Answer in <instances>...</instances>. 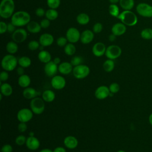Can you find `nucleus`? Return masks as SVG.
Segmentation results:
<instances>
[{"instance_id":"nucleus-17","label":"nucleus","mask_w":152,"mask_h":152,"mask_svg":"<svg viewBox=\"0 0 152 152\" xmlns=\"http://www.w3.org/2000/svg\"><path fill=\"white\" fill-rule=\"evenodd\" d=\"M64 144L69 149H74L78 146V141L77 138L74 136L68 135L64 138Z\"/></svg>"},{"instance_id":"nucleus-13","label":"nucleus","mask_w":152,"mask_h":152,"mask_svg":"<svg viewBox=\"0 0 152 152\" xmlns=\"http://www.w3.org/2000/svg\"><path fill=\"white\" fill-rule=\"evenodd\" d=\"M58 71V66L53 61H50L46 64L44 66V71L45 74L49 77H53L56 75Z\"/></svg>"},{"instance_id":"nucleus-58","label":"nucleus","mask_w":152,"mask_h":152,"mask_svg":"<svg viewBox=\"0 0 152 152\" xmlns=\"http://www.w3.org/2000/svg\"><path fill=\"white\" fill-rule=\"evenodd\" d=\"M29 135L30 136H34V132H30L29 133Z\"/></svg>"},{"instance_id":"nucleus-54","label":"nucleus","mask_w":152,"mask_h":152,"mask_svg":"<svg viewBox=\"0 0 152 152\" xmlns=\"http://www.w3.org/2000/svg\"><path fill=\"white\" fill-rule=\"evenodd\" d=\"M53 62L55 63L56 65H59L61 64V59L59 57H56L53 60Z\"/></svg>"},{"instance_id":"nucleus-34","label":"nucleus","mask_w":152,"mask_h":152,"mask_svg":"<svg viewBox=\"0 0 152 152\" xmlns=\"http://www.w3.org/2000/svg\"><path fill=\"white\" fill-rule=\"evenodd\" d=\"M75 51L76 48L72 43H67L64 48V52L65 54L69 56L73 55L75 53Z\"/></svg>"},{"instance_id":"nucleus-46","label":"nucleus","mask_w":152,"mask_h":152,"mask_svg":"<svg viewBox=\"0 0 152 152\" xmlns=\"http://www.w3.org/2000/svg\"><path fill=\"white\" fill-rule=\"evenodd\" d=\"M1 151V152H12L13 148L11 144H6L2 147Z\"/></svg>"},{"instance_id":"nucleus-4","label":"nucleus","mask_w":152,"mask_h":152,"mask_svg":"<svg viewBox=\"0 0 152 152\" xmlns=\"http://www.w3.org/2000/svg\"><path fill=\"white\" fill-rule=\"evenodd\" d=\"M18 64V59L12 54L4 56L1 61L2 68L7 71H12L17 66Z\"/></svg>"},{"instance_id":"nucleus-57","label":"nucleus","mask_w":152,"mask_h":152,"mask_svg":"<svg viewBox=\"0 0 152 152\" xmlns=\"http://www.w3.org/2000/svg\"><path fill=\"white\" fill-rule=\"evenodd\" d=\"M120 0H109V2L112 4H115L116 3H118V2H119Z\"/></svg>"},{"instance_id":"nucleus-43","label":"nucleus","mask_w":152,"mask_h":152,"mask_svg":"<svg viewBox=\"0 0 152 152\" xmlns=\"http://www.w3.org/2000/svg\"><path fill=\"white\" fill-rule=\"evenodd\" d=\"M103 29V26L100 23H96L93 27V32L95 33H99L102 31Z\"/></svg>"},{"instance_id":"nucleus-14","label":"nucleus","mask_w":152,"mask_h":152,"mask_svg":"<svg viewBox=\"0 0 152 152\" xmlns=\"http://www.w3.org/2000/svg\"><path fill=\"white\" fill-rule=\"evenodd\" d=\"M27 36L26 31L23 28H18L14 31L12 34V39L16 43H21L24 42Z\"/></svg>"},{"instance_id":"nucleus-33","label":"nucleus","mask_w":152,"mask_h":152,"mask_svg":"<svg viewBox=\"0 0 152 152\" xmlns=\"http://www.w3.org/2000/svg\"><path fill=\"white\" fill-rule=\"evenodd\" d=\"M45 15L47 19L49 20H54L56 19L58 16V12L55 9H49L46 11Z\"/></svg>"},{"instance_id":"nucleus-52","label":"nucleus","mask_w":152,"mask_h":152,"mask_svg":"<svg viewBox=\"0 0 152 152\" xmlns=\"http://www.w3.org/2000/svg\"><path fill=\"white\" fill-rule=\"evenodd\" d=\"M53 152H66V151L62 147H57L53 150Z\"/></svg>"},{"instance_id":"nucleus-16","label":"nucleus","mask_w":152,"mask_h":152,"mask_svg":"<svg viewBox=\"0 0 152 152\" xmlns=\"http://www.w3.org/2000/svg\"><path fill=\"white\" fill-rule=\"evenodd\" d=\"M106 46L104 43L102 42H97L95 43L92 48V52L93 55L97 57H100L105 54Z\"/></svg>"},{"instance_id":"nucleus-11","label":"nucleus","mask_w":152,"mask_h":152,"mask_svg":"<svg viewBox=\"0 0 152 152\" xmlns=\"http://www.w3.org/2000/svg\"><path fill=\"white\" fill-rule=\"evenodd\" d=\"M80 33L75 27H71L68 29L66 33V37L69 43H76L80 39Z\"/></svg>"},{"instance_id":"nucleus-49","label":"nucleus","mask_w":152,"mask_h":152,"mask_svg":"<svg viewBox=\"0 0 152 152\" xmlns=\"http://www.w3.org/2000/svg\"><path fill=\"white\" fill-rule=\"evenodd\" d=\"M15 27L11 22L7 24V31L10 33H13L15 30Z\"/></svg>"},{"instance_id":"nucleus-15","label":"nucleus","mask_w":152,"mask_h":152,"mask_svg":"<svg viewBox=\"0 0 152 152\" xmlns=\"http://www.w3.org/2000/svg\"><path fill=\"white\" fill-rule=\"evenodd\" d=\"M40 143L37 138L34 136H29L27 138L26 145L30 150H36L40 147Z\"/></svg>"},{"instance_id":"nucleus-7","label":"nucleus","mask_w":152,"mask_h":152,"mask_svg":"<svg viewBox=\"0 0 152 152\" xmlns=\"http://www.w3.org/2000/svg\"><path fill=\"white\" fill-rule=\"evenodd\" d=\"M137 13L144 17H152V6L146 3H140L136 7Z\"/></svg>"},{"instance_id":"nucleus-8","label":"nucleus","mask_w":152,"mask_h":152,"mask_svg":"<svg viewBox=\"0 0 152 152\" xmlns=\"http://www.w3.org/2000/svg\"><path fill=\"white\" fill-rule=\"evenodd\" d=\"M33 117V112L28 108H23L19 110L17 114V119L21 122H28Z\"/></svg>"},{"instance_id":"nucleus-59","label":"nucleus","mask_w":152,"mask_h":152,"mask_svg":"<svg viewBox=\"0 0 152 152\" xmlns=\"http://www.w3.org/2000/svg\"><path fill=\"white\" fill-rule=\"evenodd\" d=\"M116 152H126V151H125L124 150H119L117 151Z\"/></svg>"},{"instance_id":"nucleus-22","label":"nucleus","mask_w":152,"mask_h":152,"mask_svg":"<svg viewBox=\"0 0 152 152\" xmlns=\"http://www.w3.org/2000/svg\"><path fill=\"white\" fill-rule=\"evenodd\" d=\"M126 28L124 24L122 23H118L115 24L112 27V33L115 36H121L126 31Z\"/></svg>"},{"instance_id":"nucleus-26","label":"nucleus","mask_w":152,"mask_h":152,"mask_svg":"<svg viewBox=\"0 0 152 152\" xmlns=\"http://www.w3.org/2000/svg\"><path fill=\"white\" fill-rule=\"evenodd\" d=\"M41 28L40 24L36 21H31L27 24V28L28 31L31 33H39L41 30Z\"/></svg>"},{"instance_id":"nucleus-6","label":"nucleus","mask_w":152,"mask_h":152,"mask_svg":"<svg viewBox=\"0 0 152 152\" xmlns=\"http://www.w3.org/2000/svg\"><path fill=\"white\" fill-rule=\"evenodd\" d=\"M90 72V68L87 65L83 64L74 66L72 70V74L74 77L79 80L86 78L89 75Z\"/></svg>"},{"instance_id":"nucleus-19","label":"nucleus","mask_w":152,"mask_h":152,"mask_svg":"<svg viewBox=\"0 0 152 152\" xmlns=\"http://www.w3.org/2000/svg\"><path fill=\"white\" fill-rule=\"evenodd\" d=\"M72 66L71 62H63L58 65V71L63 75H68L72 72Z\"/></svg>"},{"instance_id":"nucleus-56","label":"nucleus","mask_w":152,"mask_h":152,"mask_svg":"<svg viewBox=\"0 0 152 152\" xmlns=\"http://www.w3.org/2000/svg\"><path fill=\"white\" fill-rule=\"evenodd\" d=\"M39 152H53V151L49 148H44V149L40 150Z\"/></svg>"},{"instance_id":"nucleus-44","label":"nucleus","mask_w":152,"mask_h":152,"mask_svg":"<svg viewBox=\"0 0 152 152\" xmlns=\"http://www.w3.org/2000/svg\"><path fill=\"white\" fill-rule=\"evenodd\" d=\"M9 78V74L7 71H2L0 74V81L1 82H5Z\"/></svg>"},{"instance_id":"nucleus-21","label":"nucleus","mask_w":152,"mask_h":152,"mask_svg":"<svg viewBox=\"0 0 152 152\" xmlns=\"http://www.w3.org/2000/svg\"><path fill=\"white\" fill-rule=\"evenodd\" d=\"M53 37L49 33H44L42 34L39 38V43L40 45L43 46H48L51 45L53 42Z\"/></svg>"},{"instance_id":"nucleus-38","label":"nucleus","mask_w":152,"mask_h":152,"mask_svg":"<svg viewBox=\"0 0 152 152\" xmlns=\"http://www.w3.org/2000/svg\"><path fill=\"white\" fill-rule=\"evenodd\" d=\"M60 0H47V4L51 9H56L60 5Z\"/></svg>"},{"instance_id":"nucleus-48","label":"nucleus","mask_w":152,"mask_h":152,"mask_svg":"<svg viewBox=\"0 0 152 152\" xmlns=\"http://www.w3.org/2000/svg\"><path fill=\"white\" fill-rule=\"evenodd\" d=\"M7 31V24L4 21H1L0 22V33L3 34Z\"/></svg>"},{"instance_id":"nucleus-45","label":"nucleus","mask_w":152,"mask_h":152,"mask_svg":"<svg viewBox=\"0 0 152 152\" xmlns=\"http://www.w3.org/2000/svg\"><path fill=\"white\" fill-rule=\"evenodd\" d=\"M27 129V125L26 122H20V123L18 125V130L20 132H24Z\"/></svg>"},{"instance_id":"nucleus-40","label":"nucleus","mask_w":152,"mask_h":152,"mask_svg":"<svg viewBox=\"0 0 152 152\" xmlns=\"http://www.w3.org/2000/svg\"><path fill=\"white\" fill-rule=\"evenodd\" d=\"M109 88L110 93L115 94V93H117L119 91L120 86L117 83H112L110 84Z\"/></svg>"},{"instance_id":"nucleus-3","label":"nucleus","mask_w":152,"mask_h":152,"mask_svg":"<svg viewBox=\"0 0 152 152\" xmlns=\"http://www.w3.org/2000/svg\"><path fill=\"white\" fill-rule=\"evenodd\" d=\"M118 18L120 19L123 24L128 26H135L138 21L137 15L130 10H125L118 15Z\"/></svg>"},{"instance_id":"nucleus-25","label":"nucleus","mask_w":152,"mask_h":152,"mask_svg":"<svg viewBox=\"0 0 152 152\" xmlns=\"http://www.w3.org/2000/svg\"><path fill=\"white\" fill-rule=\"evenodd\" d=\"M0 90H1V93L2 94L3 96H7V97L11 96L13 91L12 86L10 84L7 83H4L1 84Z\"/></svg>"},{"instance_id":"nucleus-2","label":"nucleus","mask_w":152,"mask_h":152,"mask_svg":"<svg viewBox=\"0 0 152 152\" xmlns=\"http://www.w3.org/2000/svg\"><path fill=\"white\" fill-rule=\"evenodd\" d=\"M15 8L13 0H2L0 5V15L4 18H8L13 15Z\"/></svg>"},{"instance_id":"nucleus-53","label":"nucleus","mask_w":152,"mask_h":152,"mask_svg":"<svg viewBox=\"0 0 152 152\" xmlns=\"http://www.w3.org/2000/svg\"><path fill=\"white\" fill-rule=\"evenodd\" d=\"M116 36H115V35L113 34H112L109 35V37H108L109 40L110 41V42H113V41H115V40H116Z\"/></svg>"},{"instance_id":"nucleus-20","label":"nucleus","mask_w":152,"mask_h":152,"mask_svg":"<svg viewBox=\"0 0 152 152\" xmlns=\"http://www.w3.org/2000/svg\"><path fill=\"white\" fill-rule=\"evenodd\" d=\"M94 38V33L90 30H86L82 32L80 36V41L83 44L90 43Z\"/></svg>"},{"instance_id":"nucleus-55","label":"nucleus","mask_w":152,"mask_h":152,"mask_svg":"<svg viewBox=\"0 0 152 152\" xmlns=\"http://www.w3.org/2000/svg\"><path fill=\"white\" fill-rule=\"evenodd\" d=\"M148 122H149V124L152 126V113H150L148 116Z\"/></svg>"},{"instance_id":"nucleus-31","label":"nucleus","mask_w":152,"mask_h":152,"mask_svg":"<svg viewBox=\"0 0 152 152\" xmlns=\"http://www.w3.org/2000/svg\"><path fill=\"white\" fill-rule=\"evenodd\" d=\"M18 64L20 66L23 68H27L31 64V61L30 58L27 56H21L18 59Z\"/></svg>"},{"instance_id":"nucleus-24","label":"nucleus","mask_w":152,"mask_h":152,"mask_svg":"<svg viewBox=\"0 0 152 152\" xmlns=\"http://www.w3.org/2000/svg\"><path fill=\"white\" fill-rule=\"evenodd\" d=\"M42 98L45 102H52L55 99V93L51 90H46L42 93Z\"/></svg>"},{"instance_id":"nucleus-18","label":"nucleus","mask_w":152,"mask_h":152,"mask_svg":"<svg viewBox=\"0 0 152 152\" xmlns=\"http://www.w3.org/2000/svg\"><path fill=\"white\" fill-rule=\"evenodd\" d=\"M39 94V92L33 87H28L27 88H25L23 91V97L25 99L28 100H31L36 97H38Z\"/></svg>"},{"instance_id":"nucleus-47","label":"nucleus","mask_w":152,"mask_h":152,"mask_svg":"<svg viewBox=\"0 0 152 152\" xmlns=\"http://www.w3.org/2000/svg\"><path fill=\"white\" fill-rule=\"evenodd\" d=\"M40 26L43 28H48L50 25V21L48 19H43L40 22Z\"/></svg>"},{"instance_id":"nucleus-30","label":"nucleus","mask_w":152,"mask_h":152,"mask_svg":"<svg viewBox=\"0 0 152 152\" xmlns=\"http://www.w3.org/2000/svg\"><path fill=\"white\" fill-rule=\"evenodd\" d=\"M77 21L81 25H86L88 23L90 17L86 13H80L77 17Z\"/></svg>"},{"instance_id":"nucleus-36","label":"nucleus","mask_w":152,"mask_h":152,"mask_svg":"<svg viewBox=\"0 0 152 152\" xmlns=\"http://www.w3.org/2000/svg\"><path fill=\"white\" fill-rule=\"evenodd\" d=\"M109 14L113 17H118V15H119V10L118 7L113 4L110 5L109 7Z\"/></svg>"},{"instance_id":"nucleus-9","label":"nucleus","mask_w":152,"mask_h":152,"mask_svg":"<svg viewBox=\"0 0 152 152\" xmlns=\"http://www.w3.org/2000/svg\"><path fill=\"white\" fill-rule=\"evenodd\" d=\"M122 53L121 48L117 45H110L106 48L105 55L109 59H115L119 58Z\"/></svg>"},{"instance_id":"nucleus-35","label":"nucleus","mask_w":152,"mask_h":152,"mask_svg":"<svg viewBox=\"0 0 152 152\" xmlns=\"http://www.w3.org/2000/svg\"><path fill=\"white\" fill-rule=\"evenodd\" d=\"M141 36L145 40L152 39V28H146L142 30L141 32Z\"/></svg>"},{"instance_id":"nucleus-39","label":"nucleus","mask_w":152,"mask_h":152,"mask_svg":"<svg viewBox=\"0 0 152 152\" xmlns=\"http://www.w3.org/2000/svg\"><path fill=\"white\" fill-rule=\"evenodd\" d=\"M26 140H27V138L25 136H24L23 135H20L16 137L15 141L18 145L22 146L24 144H26Z\"/></svg>"},{"instance_id":"nucleus-42","label":"nucleus","mask_w":152,"mask_h":152,"mask_svg":"<svg viewBox=\"0 0 152 152\" xmlns=\"http://www.w3.org/2000/svg\"><path fill=\"white\" fill-rule=\"evenodd\" d=\"M67 39L66 37H59L57 40H56V43L57 45L60 46V47H63V46H65V45L67 44Z\"/></svg>"},{"instance_id":"nucleus-10","label":"nucleus","mask_w":152,"mask_h":152,"mask_svg":"<svg viewBox=\"0 0 152 152\" xmlns=\"http://www.w3.org/2000/svg\"><path fill=\"white\" fill-rule=\"evenodd\" d=\"M50 83L51 86L53 88L59 90L63 89L65 87L66 80L64 77L59 75H56L52 78Z\"/></svg>"},{"instance_id":"nucleus-29","label":"nucleus","mask_w":152,"mask_h":152,"mask_svg":"<svg viewBox=\"0 0 152 152\" xmlns=\"http://www.w3.org/2000/svg\"><path fill=\"white\" fill-rule=\"evenodd\" d=\"M115 68V62L112 59H107L103 64V69L107 72H112Z\"/></svg>"},{"instance_id":"nucleus-32","label":"nucleus","mask_w":152,"mask_h":152,"mask_svg":"<svg viewBox=\"0 0 152 152\" xmlns=\"http://www.w3.org/2000/svg\"><path fill=\"white\" fill-rule=\"evenodd\" d=\"M18 45H17L16 42H9L7 46H6V49L7 52L10 54H14L18 50Z\"/></svg>"},{"instance_id":"nucleus-28","label":"nucleus","mask_w":152,"mask_h":152,"mask_svg":"<svg viewBox=\"0 0 152 152\" xmlns=\"http://www.w3.org/2000/svg\"><path fill=\"white\" fill-rule=\"evenodd\" d=\"M119 4L125 10H131L134 6V0H120Z\"/></svg>"},{"instance_id":"nucleus-50","label":"nucleus","mask_w":152,"mask_h":152,"mask_svg":"<svg viewBox=\"0 0 152 152\" xmlns=\"http://www.w3.org/2000/svg\"><path fill=\"white\" fill-rule=\"evenodd\" d=\"M46 12H45V10L42 8H38L36 10V14L38 17H42L44 15H45Z\"/></svg>"},{"instance_id":"nucleus-1","label":"nucleus","mask_w":152,"mask_h":152,"mask_svg":"<svg viewBox=\"0 0 152 152\" xmlns=\"http://www.w3.org/2000/svg\"><path fill=\"white\" fill-rule=\"evenodd\" d=\"M30 20V14L23 11H20L15 12L11 17V23L17 27H21L28 24Z\"/></svg>"},{"instance_id":"nucleus-41","label":"nucleus","mask_w":152,"mask_h":152,"mask_svg":"<svg viewBox=\"0 0 152 152\" xmlns=\"http://www.w3.org/2000/svg\"><path fill=\"white\" fill-rule=\"evenodd\" d=\"M40 47V43L36 40H31L28 44V48L31 50H36Z\"/></svg>"},{"instance_id":"nucleus-51","label":"nucleus","mask_w":152,"mask_h":152,"mask_svg":"<svg viewBox=\"0 0 152 152\" xmlns=\"http://www.w3.org/2000/svg\"><path fill=\"white\" fill-rule=\"evenodd\" d=\"M24 68L22 67V66H19L17 68V74L19 75V76H21L23 74H24Z\"/></svg>"},{"instance_id":"nucleus-5","label":"nucleus","mask_w":152,"mask_h":152,"mask_svg":"<svg viewBox=\"0 0 152 152\" xmlns=\"http://www.w3.org/2000/svg\"><path fill=\"white\" fill-rule=\"evenodd\" d=\"M30 106V109L36 115L42 114L45 109V101L42 98L39 97L31 99Z\"/></svg>"},{"instance_id":"nucleus-37","label":"nucleus","mask_w":152,"mask_h":152,"mask_svg":"<svg viewBox=\"0 0 152 152\" xmlns=\"http://www.w3.org/2000/svg\"><path fill=\"white\" fill-rule=\"evenodd\" d=\"M70 62L72 66H76L82 64L83 62V59L80 56H75L71 59Z\"/></svg>"},{"instance_id":"nucleus-12","label":"nucleus","mask_w":152,"mask_h":152,"mask_svg":"<svg viewBox=\"0 0 152 152\" xmlns=\"http://www.w3.org/2000/svg\"><path fill=\"white\" fill-rule=\"evenodd\" d=\"M110 93L109 87L106 86H100L96 89L94 91V96L99 100H104L109 96Z\"/></svg>"},{"instance_id":"nucleus-27","label":"nucleus","mask_w":152,"mask_h":152,"mask_svg":"<svg viewBox=\"0 0 152 152\" xmlns=\"http://www.w3.org/2000/svg\"><path fill=\"white\" fill-rule=\"evenodd\" d=\"M38 58L40 62L46 64L51 61V55L49 52L43 50L39 53Z\"/></svg>"},{"instance_id":"nucleus-23","label":"nucleus","mask_w":152,"mask_h":152,"mask_svg":"<svg viewBox=\"0 0 152 152\" xmlns=\"http://www.w3.org/2000/svg\"><path fill=\"white\" fill-rule=\"evenodd\" d=\"M31 83L30 77L27 74H23L18 77V84L22 88H27L29 87Z\"/></svg>"}]
</instances>
